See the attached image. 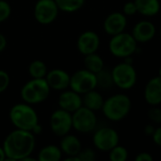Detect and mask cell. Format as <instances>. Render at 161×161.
Here are the masks:
<instances>
[{"instance_id":"obj_1","label":"cell","mask_w":161,"mask_h":161,"mask_svg":"<svg viewBox=\"0 0 161 161\" xmlns=\"http://www.w3.org/2000/svg\"><path fill=\"white\" fill-rule=\"evenodd\" d=\"M35 144V137L31 131L16 128L6 137L3 142L6 160H23L32 155Z\"/></svg>"},{"instance_id":"obj_2","label":"cell","mask_w":161,"mask_h":161,"mask_svg":"<svg viewBox=\"0 0 161 161\" xmlns=\"http://www.w3.org/2000/svg\"><path fill=\"white\" fill-rule=\"evenodd\" d=\"M9 120L17 129L31 131L39 124V117L36 110L27 103L14 105L9 110Z\"/></svg>"},{"instance_id":"obj_3","label":"cell","mask_w":161,"mask_h":161,"mask_svg":"<svg viewBox=\"0 0 161 161\" xmlns=\"http://www.w3.org/2000/svg\"><path fill=\"white\" fill-rule=\"evenodd\" d=\"M131 110L130 98L123 93L110 96L104 101L102 111L106 118L110 121L118 122L125 119Z\"/></svg>"},{"instance_id":"obj_4","label":"cell","mask_w":161,"mask_h":161,"mask_svg":"<svg viewBox=\"0 0 161 161\" xmlns=\"http://www.w3.org/2000/svg\"><path fill=\"white\" fill-rule=\"evenodd\" d=\"M50 87L44 78H32L21 89V97L25 103L35 105L42 103L50 93Z\"/></svg>"},{"instance_id":"obj_5","label":"cell","mask_w":161,"mask_h":161,"mask_svg":"<svg viewBox=\"0 0 161 161\" xmlns=\"http://www.w3.org/2000/svg\"><path fill=\"white\" fill-rule=\"evenodd\" d=\"M137 44L138 42L132 34L124 31L112 36L108 43V48L114 57L127 58L135 53Z\"/></svg>"},{"instance_id":"obj_6","label":"cell","mask_w":161,"mask_h":161,"mask_svg":"<svg viewBox=\"0 0 161 161\" xmlns=\"http://www.w3.org/2000/svg\"><path fill=\"white\" fill-rule=\"evenodd\" d=\"M111 75L114 85L122 90H129L137 82V72L133 65L127 61L117 64L111 70Z\"/></svg>"},{"instance_id":"obj_7","label":"cell","mask_w":161,"mask_h":161,"mask_svg":"<svg viewBox=\"0 0 161 161\" xmlns=\"http://www.w3.org/2000/svg\"><path fill=\"white\" fill-rule=\"evenodd\" d=\"M73 128L80 133H90L93 131L97 125V118L93 110L82 106L72 113Z\"/></svg>"},{"instance_id":"obj_8","label":"cell","mask_w":161,"mask_h":161,"mask_svg":"<svg viewBox=\"0 0 161 161\" xmlns=\"http://www.w3.org/2000/svg\"><path fill=\"white\" fill-rule=\"evenodd\" d=\"M69 87L79 94L92 91L97 87L96 75L87 69L78 70L71 75Z\"/></svg>"},{"instance_id":"obj_9","label":"cell","mask_w":161,"mask_h":161,"mask_svg":"<svg viewBox=\"0 0 161 161\" xmlns=\"http://www.w3.org/2000/svg\"><path fill=\"white\" fill-rule=\"evenodd\" d=\"M58 10L55 0H38L34 7V18L41 25H49L57 19Z\"/></svg>"},{"instance_id":"obj_10","label":"cell","mask_w":161,"mask_h":161,"mask_svg":"<svg viewBox=\"0 0 161 161\" xmlns=\"http://www.w3.org/2000/svg\"><path fill=\"white\" fill-rule=\"evenodd\" d=\"M49 124L51 131L56 136L63 137L73 128L72 113L59 108L51 114Z\"/></svg>"},{"instance_id":"obj_11","label":"cell","mask_w":161,"mask_h":161,"mask_svg":"<svg viewBox=\"0 0 161 161\" xmlns=\"http://www.w3.org/2000/svg\"><path fill=\"white\" fill-rule=\"evenodd\" d=\"M92 142L98 150L109 152L119 144V134L111 127H102L95 131Z\"/></svg>"},{"instance_id":"obj_12","label":"cell","mask_w":161,"mask_h":161,"mask_svg":"<svg viewBox=\"0 0 161 161\" xmlns=\"http://www.w3.org/2000/svg\"><path fill=\"white\" fill-rule=\"evenodd\" d=\"M100 45V38L94 31L88 30L81 33L77 39L76 46L78 51L86 56L92 53H95Z\"/></svg>"},{"instance_id":"obj_13","label":"cell","mask_w":161,"mask_h":161,"mask_svg":"<svg viewBox=\"0 0 161 161\" xmlns=\"http://www.w3.org/2000/svg\"><path fill=\"white\" fill-rule=\"evenodd\" d=\"M45 79L51 90L65 91L70 86L71 75L62 69H53L47 72Z\"/></svg>"},{"instance_id":"obj_14","label":"cell","mask_w":161,"mask_h":161,"mask_svg":"<svg viewBox=\"0 0 161 161\" xmlns=\"http://www.w3.org/2000/svg\"><path fill=\"white\" fill-rule=\"evenodd\" d=\"M127 25L125 14L122 12H112L104 21V29L107 34L113 36L124 32Z\"/></svg>"},{"instance_id":"obj_15","label":"cell","mask_w":161,"mask_h":161,"mask_svg":"<svg viewBox=\"0 0 161 161\" xmlns=\"http://www.w3.org/2000/svg\"><path fill=\"white\" fill-rule=\"evenodd\" d=\"M156 35V26L150 21H141L137 23L132 30V36L137 42L144 43L150 42Z\"/></svg>"},{"instance_id":"obj_16","label":"cell","mask_w":161,"mask_h":161,"mask_svg":"<svg viewBox=\"0 0 161 161\" xmlns=\"http://www.w3.org/2000/svg\"><path fill=\"white\" fill-rule=\"evenodd\" d=\"M58 106L60 108L71 113L83 106L82 97L75 91H64L58 97Z\"/></svg>"},{"instance_id":"obj_17","label":"cell","mask_w":161,"mask_h":161,"mask_svg":"<svg viewBox=\"0 0 161 161\" xmlns=\"http://www.w3.org/2000/svg\"><path fill=\"white\" fill-rule=\"evenodd\" d=\"M144 99L150 106H158L161 104V77L151 78L144 89Z\"/></svg>"},{"instance_id":"obj_18","label":"cell","mask_w":161,"mask_h":161,"mask_svg":"<svg viewBox=\"0 0 161 161\" xmlns=\"http://www.w3.org/2000/svg\"><path fill=\"white\" fill-rule=\"evenodd\" d=\"M61 138L62 139L59 142V148L62 154H65L67 157L77 156L82 150L81 142L76 136L66 134Z\"/></svg>"},{"instance_id":"obj_19","label":"cell","mask_w":161,"mask_h":161,"mask_svg":"<svg viewBox=\"0 0 161 161\" xmlns=\"http://www.w3.org/2000/svg\"><path fill=\"white\" fill-rule=\"evenodd\" d=\"M83 106L93 110L94 112L97 110L102 109V107L104 105V98L101 93L94 90L90 91L86 93H84V96L82 97Z\"/></svg>"},{"instance_id":"obj_20","label":"cell","mask_w":161,"mask_h":161,"mask_svg":"<svg viewBox=\"0 0 161 161\" xmlns=\"http://www.w3.org/2000/svg\"><path fill=\"white\" fill-rule=\"evenodd\" d=\"M137 10L144 16H154L160 10L159 0H135Z\"/></svg>"},{"instance_id":"obj_21","label":"cell","mask_w":161,"mask_h":161,"mask_svg":"<svg viewBox=\"0 0 161 161\" xmlns=\"http://www.w3.org/2000/svg\"><path fill=\"white\" fill-rule=\"evenodd\" d=\"M61 158L62 152L57 145H47L42 148L38 154V160L40 161H58Z\"/></svg>"},{"instance_id":"obj_22","label":"cell","mask_w":161,"mask_h":161,"mask_svg":"<svg viewBox=\"0 0 161 161\" xmlns=\"http://www.w3.org/2000/svg\"><path fill=\"white\" fill-rule=\"evenodd\" d=\"M84 64L86 69L93 74H97L105 67L103 58L98 54H96V52L86 55L84 58Z\"/></svg>"},{"instance_id":"obj_23","label":"cell","mask_w":161,"mask_h":161,"mask_svg":"<svg viewBox=\"0 0 161 161\" xmlns=\"http://www.w3.org/2000/svg\"><path fill=\"white\" fill-rule=\"evenodd\" d=\"M59 10L63 12H75L79 10L85 3V0H55Z\"/></svg>"},{"instance_id":"obj_24","label":"cell","mask_w":161,"mask_h":161,"mask_svg":"<svg viewBox=\"0 0 161 161\" xmlns=\"http://www.w3.org/2000/svg\"><path fill=\"white\" fill-rule=\"evenodd\" d=\"M47 67L42 60H33L28 66V74L32 78H44L47 74Z\"/></svg>"},{"instance_id":"obj_25","label":"cell","mask_w":161,"mask_h":161,"mask_svg":"<svg viewBox=\"0 0 161 161\" xmlns=\"http://www.w3.org/2000/svg\"><path fill=\"white\" fill-rule=\"evenodd\" d=\"M95 75H96V79H97V87L103 90H108V89H110L114 85L111 71H108L105 67Z\"/></svg>"},{"instance_id":"obj_26","label":"cell","mask_w":161,"mask_h":161,"mask_svg":"<svg viewBox=\"0 0 161 161\" xmlns=\"http://www.w3.org/2000/svg\"><path fill=\"white\" fill-rule=\"evenodd\" d=\"M127 158H128L127 150L125 147L120 146L119 144L109 151V159L111 161H125Z\"/></svg>"},{"instance_id":"obj_27","label":"cell","mask_w":161,"mask_h":161,"mask_svg":"<svg viewBox=\"0 0 161 161\" xmlns=\"http://www.w3.org/2000/svg\"><path fill=\"white\" fill-rule=\"evenodd\" d=\"M11 13V7L6 0H0V23L8 19Z\"/></svg>"},{"instance_id":"obj_28","label":"cell","mask_w":161,"mask_h":161,"mask_svg":"<svg viewBox=\"0 0 161 161\" xmlns=\"http://www.w3.org/2000/svg\"><path fill=\"white\" fill-rule=\"evenodd\" d=\"M80 161H94L96 159V154L92 149H82L77 155Z\"/></svg>"},{"instance_id":"obj_29","label":"cell","mask_w":161,"mask_h":161,"mask_svg":"<svg viewBox=\"0 0 161 161\" xmlns=\"http://www.w3.org/2000/svg\"><path fill=\"white\" fill-rule=\"evenodd\" d=\"M149 119L156 124H161V108H158L157 106H153L151 109L148 111Z\"/></svg>"},{"instance_id":"obj_30","label":"cell","mask_w":161,"mask_h":161,"mask_svg":"<svg viewBox=\"0 0 161 161\" xmlns=\"http://www.w3.org/2000/svg\"><path fill=\"white\" fill-rule=\"evenodd\" d=\"M9 82L10 78L8 74L4 70H0V93L4 92L8 88Z\"/></svg>"},{"instance_id":"obj_31","label":"cell","mask_w":161,"mask_h":161,"mask_svg":"<svg viewBox=\"0 0 161 161\" xmlns=\"http://www.w3.org/2000/svg\"><path fill=\"white\" fill-rule=\"evenodd\" d=\"M123 10H124V14L125 15H134L135 13L138 12L137 10V6L135 4L134 1H128L125 4L124 8H123Z\"/></svg>"},{"instance_id":"obj_32","label":"cell","mask_w":161,"mask_h":161,"mask_svg":"<svg viewBox=\"0 0 161 161\" xmlns=\"http://www.w3.org/2000/svg\"><path fill=\"white\" fill-rule=\"evenodd\" d=\"M152 137H153L154 142H155L157 145H158L159 147H161V126L155 129V131H154Z\"/></svg>"},{"instance_id":"obj_33","label":"cell","mask_w":161,"mask_h":161,"mask_svg":"<svg viewBox=\"0 0 161 161\" xmlns=\"http://www.w3.org/2000/svg\"><path fill=\"white\" fill-rule=\"evenodd\" d=\"M153 160V157L146 152H142L137 155L136 157V161H152Z\"/></svg>"},{"instance_id":"obj_34","label":"cell","mask_w":161,"mask_h":161,"mask_svg":"<svg viewBox=\"0 0 161 161\" xmlns=\"http://www.w3.org/2000/svg\"><path fill=\"white\" fill-rule=\"evenodd\" d=\"M7 44H8L7 38L5 37V35H3L2 33H0V53L3 52L6 49Z\"/></svg>"},{"instance_id":"obj_35","label":"cell","mask_w":161,"mask_h":161,"mask_svg":"<svg viewBox=\"0 0 161 161\" xmlns=\"http://www.w3.org/2000/svg\"><path fill=\"white\" fill-rule=\"evenodd\" d=\"M42 126L40 125V124H37V125L33 127V129L31 130V132H32L34 135L41 134V133H42Z\"/></svg>"},{"instance_id":"obj_36","label":"cell","mask_w":161,"mask_h":161,"mask_svg":"<svg viewBox=\"0 0 161 161\" xmlns=\"http://www.w3.org/2000/svg\"><path fill=\"white\" fill-rule=\"evenodd\" d=\"M155 127L152 125H146L145 126V133L146 134H148V135H153V133H154V131H155Z\"/></svg>"},{"instance_id":"obj_37","label":"cell","mask_w":161,"mask_h":161,"mask_svg":"<svg viewBox=\"0 0 161 161\" xmlns=\"http://www.w3.org/2000/svg\"><path fill=\"white\" fill-rule=\"evenodd\" d=\"M6 158H7V157H6L4 148H3V146H0V161L6 160Z\"/></svg>"},{"instance_id":"obj_38","label":"cell","mask_w":161,"mask_h":161,"mask_svg":"<svg viewBox=\"0 0 161 161\" xmlns=\"http://www.w3.org/2000/svg\"><path fill=\"white\" fill-rule=\"evenodd\" d=\"M158 75L161 77V66L160 68H159V71H158Z\"/></svg>"},{"instance_id":"obj_39","label":"cell","mask_w":161,"mask_h":161,"mask_svg":"<svg viewBox=\"0 0 161 161\" xmlns=\"http://www.w3.org/2000/svg\"><path fill=\"white\" fill-rule=\"evenodd\" d=\"M160 38H161V28H160Z\"/></svg>"}]
</instances>
